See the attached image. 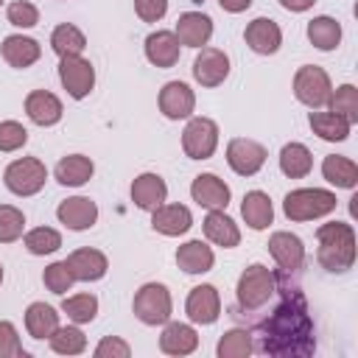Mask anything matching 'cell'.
<instances>
[{
	"instance_id": "obj_1",
	"label": "cell",
	"mask_w": 358,
	"mask_h": 358,
	"mask_svg": "<svg viewBox=\"0 0 358 358\" xmlns=\"http://www.w3.org/2000/svg\"><path fill=\"white\" fill-rule=\"evenodd\" d=\"M282 299L257 327V350L274 358H308L316 350L313 319L308 302L296 285H288V274L277 271Z\"/></svg>"
},
{
	"instance_id": "obj_2",
	"label": "cell",
	"mask_w": 358,
	"mask_h": 358,
	"mask_svg": "<svg viewBox=\"0 0 358 358\" xmlns=\"http://www.w3.org/2000/svg\"><path fill=\"white\" fill-rule=\"evenodd\" d=\"M316 260L330 274H344L355 263V229L347 221H327L316 229Z\"/></svg>"
},
{
	"instance_id": "obj_3",
	"label": "cell",
	"mask_w": 358,
	"mask_h": 358,
	"mask_svg": "<svg viewBox=\"0 0 358 358\" xmlns=\"http://www.w3.org/2000/svg\"><path fill=\"white\" fill-rule=\"evenodd\" d=\"M338 199L333 190L324 187H296L291 193H285L282 199V213L288 221H313V218H324L336 210Z\"/></svg>"
},
{
	"instance_id": "obj_4",
	"label": "cell",
	"mask_w": 358,
	"mask_h": 358,
	"mask_svg": "<svg viewBox=\"0 0 358 358\" xmlns=\"http://www.w3.org/2000/svg\"><path fill=\"white\" fill-rule=\"evenodd\" d=\"M274 294H277V274L268 266L252 263L241 271L235 285V299L241 310H260Z\"/></svg>"
},
{
	"instance_id": "obj_5",
	"label": "cell",
	"mask_w": 358,
	"mask_h": 358,
	"mask_svg": "<svg viewBox=\"0 0 358 358\" xmlns=\"http://www.w3.org/2000/svg\"><path fill=\"white\" fill-rule=\"evenodd\" d=\"M131 310L148 327L165 324L171 319V313H173V299H171L168 285H162V282H143L137 288V294H134Z\"/></svg>"
},
{
	"instance_id": "obj_6",
	"label": "cell",
	"mask_w": 358,
	"mask_h": 358,
	"mask_svg": "<svg viewBox=\"0 0 358 358\" xmlns=\"http://www.w3.org/2000/svg\"><path fill=\"white\" fill-rule=\"evenodd\" d=\"M3 182L14 196H36L48 182V168L39 157H20L6 165Z\"/></svg>"
},
{
	"instance_id": "obj_7",
	"label": "cell",
	"mask_w": 358,
	"mask_h": 358,
	"mask_svg": "<svg viewBox=\"0 0 358 358\" xmlns=\"http://www.w3.org/2000/svg\"><path fill=\"white\" fill-rule=\"evenodd\" d=\"M330 92H333V81H330L324 67L302 64L294 73V95H296L299 103H305L310 109H322V106H327Z\"/></svg>"
},
{
	"instance_id": "obj_8",
	"label": "cell",
	"mask_w": 358,
	"mask_h": 358,
	"mask_svg": "<svg viewBox=\"0 0 358 358\" xmlns=\"http://www.w3.org/2000/svg\"><path fill=\"white\" fill-rule=\"evenodd\" d=\"M218 148V123L210 117H187L182 131V151L190 159H210Z\"/></svg>"
},
{
	"instance_id": "obj_9",
	"label": "cell",
	"mask_w": 358,
	"mask_h": 358,
	"mask_svg": "<svg viewBox=\"0 0 358 358\" xmlns=\"http://www.w3.org/2000/svg\"><path fill=\"white\" fill-rule=\"evenodd\" d=\"M59 81L70 98L81 101L95 87V67L84 56H64V59H59Z\"/></svg>"
},
{
	"instance_id": "obj_10",
	"label": "cell",
	"mask_w": 358,
	"mask_h": 358,
	"mask_svg": "<svg viewBox=\"0 0 358 358\" xmlns=\"http://www.w3.org/2000/svg\"><path fill=\"white\" fill-rule=\"evenodd\" d=\"M266 148L257 140L249 137H232L227 143V165L238 173V176H255L263 165H266Z\"/></svg>"
},
{
	"instance_id": "obj_11",
	"label": "cell",
	"mask_w": 358,
	"mask_h": 358,
	"mask_svg": "<svg viewBox=\"0 0 358 358\" xmlns=\"http://www.w3.org/2000/svg\"><path fill=\"white\" fill-rule=\"evenodd\" d=\"M268 252H271L277 268H280L282 274H288V277L296 274V271L305 266V243H302V238L294 235V232H285V229L274 232V235L268 238Z\"/></svg>"
},
{
	"instance_id": "obj_12",
	"label": "cell",
	"mask_w": 358,
	"mask_h": 358,
	"mask_svg": "<svg viewBox=\"0 0 358 358\" xmlns=\"http://www.w3.org/2000/svg\"><path fill=\"white\" fill-rule=\"evenodd\" d=\"M185 313L193 324H213L221 316V294L215 285L201 282L196 288H190L187 302H185Z\"/></svg>"
},
{
	"instance_id": "obj_13",
	"label": "cell",
	"mask_w": 358,
	"mask_h": 358,
	"mask_svg": "<svg viewBox=\"0 0 358 358\" xmlns=\"http://www.w3.org/2000/svg\"><path fill=\"white\" fill-rule=\"evenodd\" d=\"M229 76V56L218 48H199L193 59V78L201 87H218Z\"/></svg>"
},
{
	"instance_id": "obj_14",
	"label": "cell",
	"mask_w": 358,
	"mask_h": 358,
	"mask_svg": "<svg viewBox=\"0 0 358 358\" xmlns=\"http://www.w3.org/2000/svg\"><path fill=\"white\" fill-rule=\"evenodd\" d=\"M56 218L67 229L84 232V229L95 227V221H98V204L90 196H70V199H64L56 207Z\"/></svg>"
},
{
	"instance_id": "obj_15",
	"label": "cell",
	"mask_w": 358,
	"mask_h": 358,
	"mask_svg": "<svg viewBox=\"0 0 358 358\" xmlns=\"http://www.w3.org/2000/svg\"><path fill=\"white\" fill-rule=\"evenodd\" d=\"M196 109V92L185 81H168L159 90V112L168 120H185Z\"/></svg>"
},
{
	"instance_id": "obj_16",
	"label": "cell",
	"mask_w": 358,
	"mask_h": 358,
	"mask_svg": "<svg viewBox=\"0 0 358 358\" xmlns=\"http://www.w3.org/2000/svg\"><path fill=\"white\" fill-rule=\"evenodd\" d=\"M190 196L199 207H207V210H227L229 199H232V190L229 185L215 176V173H199L190 185Z\"/></svg>"
},
{
	"instance_id": "obj_17",
	"label": "cell",
	"mask_w": 358,
	"mask_h": 358,
	"mask_svg": "<svg viewBox=\"0 0 358 358\" xmlns=\"http://www.w3.org/2000/svg\"><path fill=\"white\" fill-rule=\"evenodd\" d=\"M67 266H70L76 282H95L109 271L106 255L101 249H92V246H81V249L70 252L67 255Z\"/></svg>"
},
{
	"instance_id": "obj_18",
	"label": "cell",
	"mask_w": 358,
	"mask_h": 358,
	"mask_svg": "<svg viewBox=\"0 0 358 358\" xmlns=\"http://www.w3.org/2000/svg\"><path fill=\"white\" fill-rule=\"evenodd\" d=\"M243 39H246V45H249L255 53L271 56V53H277L280 45H282V31H280V25H277L271 17H255V20L246 25Z\"/></svg>"
},
{
	"instance_id": "obj_19",
	"label": "cell",
	"mask_w": 358,
	"mask_h": 358,
	"mask_svg": "<svg viewBox=\"0 0 358 358\" xmlns=\"http://www.w3.org/2000/svg\"><path fill=\"white\" fill-rule=\"evenodd\" d=\"M173 34L185 48H204L213 36V20L204 11H185L179 14Z\"/></svg>"
},
{
	"instance_id": "obj_20",
	"label": "cell",
	"mask_w": 358,
	"mask_h": 358,
	"mask_svg": "<svg viewBox=\"0 0 358 358\" xmlns=\"http://www.w3.org/2000/svg\"><path fill=\"white\" fill-rule=\"evenodd\" d=\"M165 199H168V185H165V179L159 173L145 171V173L134 176V182H131V201H134V207H140L145 213H154L159 204H165Z\"/></svg>"
},
{
	"instance_id": "obj_21",
	"label": "cell",
	"mask_w": 358,
	"mask_h": 358,
	"mask_svg": "<svg viewBox=\"0 0 358 358\" xmlns=\"http://www.w3.org/2000/svg\"><path fill=\"white\" fill-rule=\"evenodd\" d=\"M196 347H199V333L193 330V324L171 322V319L165 322L162 336H159V350H162L165 355H176V358H182V355L196 352Z\"/></svg>"
},
{
	"instance_id": "obj_22",
	"label": "cell",
	"mask_w": 358,
	"mask_h": 358,
	"mask_svg": "<svg viewBox=\"0 0 358 358\" xmlns=\"http://www.w3.org/2000/svg\"><path fill=\"white\" fill-rule=\"evenodd\" d=\"M143 48H145V59L154 67H159V70L173 67L179 62V50H182V45H179V39H176L173 31H151L145 36V45Z\"/></svg>"
},
{
	"instance_id": "obj_23",
	"label": "cell",
	"mask_w": 358,
	"mask_h": 358,
	"mask_svg": "<svg viewBox=\"0 0 358 358\" xmlns=\"http://www.w3.org/2000/svg\"><path fill=\"white\" fill-rule=\"evenodd\" d=\"M151 227L165 238H179L193 227V215L185 204H159L151 213Z\"/></svg>"
},
{
	"instance_id": "obj_24",
	"label": "cell",
	"mask_w": 358,
	"mask_h": 358,
	"mask_svg": "<svg viewBox=\"0 0 358 358\" xmlns=\"http://www.w3.org/2000/svg\"><path fill=\"white\" fill-rule=\"evenodd\" d=\"M0 53L6 59V64L17 67V70H25L31 67L34 62H39L42 56V45L34 39V36H22V34H8L0 45Z\"/></svg>"
},
{
	"instance_id": "obj_25",
	"label": "cell",
	"mask_w": 358,
	"mask_h": 358,
	"mask_svg": "<svg viewBox=\"0 0 358 358\" xmlns=\"http://www.w3.org/2000/svg\"><path fill=\"white\" fill-rule=\"evenodd\" d=\"M201 229H204V238L221 249H235L241 243V229L224 210H210L201 221Z\"/></svg>"
},
{
	"instance_id": "obj_26",
	"label": "cell",
	"mask_w": 358,
	"mask_h": 358,
	"mask_svg": "<svg viewBox=\"0 0 358 358\" xmlns=\"http://www.w3.org/2000/svg\"><path fill=\"white\" fill-rule=\"evenodd\" d=\"M215 263V252L213 246H207V241L201 238H193V241H185L179 249H176V266L185 271V274H207Z\"/></svg>"
},
{
	"instance_id": "obj_27",
	"label": "cell",
	"mask_w": 358,
	"mask_h": 358,
	"mask_svg": "<svg viewBox=\"0 0 358 358\" xmlns=\"http://www.w3.org/2000/svg\"><path fill=\"white\" fill-rule=\"evenodd\" d=\"M25 115H28L36 126H56V123L62 120V115H64V106H62V101H59L53 92H48V90H34V92H28V98H25Z\"/></svg>"
},
{
	"instance_id": "obj_28",
	"label": "cell",
	"mask_w": 358,
	"mask_h": 358,
	"mask_svg": "<svg viewBox=\"0 0 358 358\" xmlns=\"http://www.w3.org/2000/svg\"><path fill=\"white\" fill-rule=\"evenodd\" d=\"M92 173H95V165L84 154H67L53 168L56 182L64 185V187H81V185H87L92 179Z\"/></svg>"
},
{
	"instance_id": "obj_29",
	"label": "cell",
	"mask_w": 358,
	"mask_h": 358,
	"mask_svg": "<svg viewBox=\"0 0 358 358\" xmlns=\"http://www.w3.org/2000/svg\"><path fill=\"white\" fill-rule=\"evenodd\" d=\"M241 215H243V221H246L249 229H255V232L266 229V227L274 221V204H271L268 193H263V190H249V193L243 196V201H241Z\"/></svg>"
},
{
	"instance_id": "obj_30",
	"label": "cell",
	"mask_w": 358,
	"mask_h": 358,
	"mask_svg": "<svg viewBox=\"0 0 358 358\" xmlns=\"http://www.w3.org/2000/svg\"><path fill=\"white\" fill-rule=\"evenodd\" d=\"M56 327H59V313L48 302H31L25 308V330L31 338L45 341L56 333Z\"/></svg>"
},
{
	"instance_id": "obj_31",
	"label": "cell",
	"mask_w": 358,
	"mask_h": 358,
	"mask_svg": "<svg viewBox=\"0 0 358 358\" xmlns=\"http://www.w3.org/2000/svg\"><path fill=\"white\" fill-rule=\"evenodd\" d=\"M308 126L313 129V134L316 137H322V140H327V143H341V140H347L350 137V123L344 120V117H338L336 112H319V109H313L310 115H308Z\"/></svg>"
},
{
	"instance_id": "obj_32",
	"label": "cell",
	"mask_w": 358,
	"mask_h": 358,
	"mask_svg": "<svg viewBox=\"0 0 358 358\" xmlns=\"http://www.w3.org/2000/svg\"><path fill=\"white\" fill-rule=\"evenodd\" d=\"M313 168V154L302 143H285L280 148V171L288 179H305Z\"/></svg>"
},
{
	"instance_id": "obj_33",
	"label": "cell",
	"mask_w": 358,
	"mask_h": 358,
	"mask_svg": "<svg viewBox=\"0 0 358 358\" xmlns=\"http://www.w3.org/2000/svg\"><path fill=\"white\" fill-rule=\"evenodd\" d=\"M322 176L336 185V187H344V190H352L358 185V165L350 159V157H341V154H327L322 159Z\"/></svg>"
},
{
	"instance_id": "obj_34",
	"label": "cell",
	"mask_w": 358,
	"mask_h": 358,
	"mask_svg": "<svg viewBox=\"0 0 358 358\" xmlns=\"http://www.w3.org/2000/svg\"><path fill=\"white\" fill-rule=\"evenodd\" d=\"M308 39L316 50H336L338 42H341V22L327 17V14H319L308 22Z\"/></svg>"
},
{
	"instance_id": "obj_35",
	"label": "cell",
	"mask_w": 358,
	"mask_h": 358,
	"mask_svg": "<svg viewBox=\"0 0 358 358\" xmlns=\"http://www.w3.org/2000/svg\"><path fill=\"white\" fill-rule=\"evenodd\" d=\"M50 48H53V53H56L59 59H64V56H81L84 48H87V36L81 34L78 25L62 22V25H56L53 34H50Z\"/></svg>"
},
{
	"instance_id": "obj_36",
	"label": "cell",
	"mask_w": 358,
	"mask_h": 358,
	"mask_svg": "<svg viewBox=\"0 0 358 358\" xmlns=\"http://www.w3.org/2000/svg\"><path fill=\"white\" fill-rule=\"evenodd\" d=\"M255 352V344H252V333L243 330V327H232L227 330L221 338H218V347H215V355L218 358H246Z\"/></svg>"
},
{
	"instance_id": "obj_37",
	"label": "cell",
	"mask_w": 358,
	"mask_h": 358,
	"mask_svg": "<svg viewBox=\"0 0 358 358\" xmlns=\"http://www.w3.org/2000/svg\"><path fill=\"white\" fill-rule=\"evenodd\" d=\"M327 109L336 112L338 117H344L350 126L358 123V90L355 84H341L330 92V101H327Z\"/></svg>"
},
{
	"instance_id": "obj_38",
	"label": "cell",
	"mask_w": 358,
	"mask_h": 358,
	"mask_svg": "<svg viewBox=\"0 0 358 358\" xmlns=\"http://www.w3.org/2000/svg\"><path fill=\"white\" fill-rule=\"evenodd\" d=\"M62 313H67V319L73 324H90L98 316V296L95 294H73L62 299Z\"/></svg>"
},
{
	"instance_id": "obj_39",
	"label": "cell",
	"mask_w": 358,
	"mask_h": 358,
	"mask_svg": "<svg viewBox=\"0 0 358 358\" xmlns=\"http://www.w3.org/2000/svg\"><path fill=\"white\" fill-rule=\"evenodd\" d=\"M48 341H50V350L59 355H81L87 350V336L78 324H67V327L59 324Z\"/></svg>"
},
{
	"instance_id": "obj_40",
	"label": "cell",
	"mask_w": 358,
	"mask_h": 358,
	"mask_svg": "<svg viewBox=\"0 0 358 358\" xmlns=\"http://www.w3.org/2000/svg\"><path fill=\"white\" fill-rule=\"evenodd\" d=\"M22 243H25V249L31 255H39L42 257V255H53L62 246V235L53 227H34V229H28L22 235Z\"/></svg>"
},
{
	"instance_id": "obj_41",
	"label": "cell",
	"mask_w": 358,
	"mask_h": 358,
	"mask_svg": "<svg viewBox=\"0 0 358 358\" xmlns=\"http://www.w3.org/2000/svg\"><path fill=\"white\" fill-rule=\"evenodd\" d=\"M42 282H45V288H48L50 294L64 296V294L73 288L76 277H73V271H70L67 260H56V263H50V266L42 271Z\"/></svg>"
},
{
	"instance_id": "obj_42",
	"label": "cell",
	"mask_w": 358,
	"mask_h": 358,
	"mask_svg": "<svg viewBox=\"0 0 358 358\" xmlns=\"http://www.w3.org/2000/svg\"><path fill=\"white\" fill-rule=\"evenodd\" d=\"M25 235V215L11 204H0V243H14Z\"/></svg>"
},
{
	"instance_id": "obj_43",
	"label": "cell",
	"mask_w": 358,
	"mask_h": 358,
	"mask_svg": "<svg viewBox=\"0 0 358 358\" xmlns=\"http://www.w3.org/2000/svg\"><path fill=\"white\" fill-rule=\"evenodd\" d=\"M25 143H28V129L22 123H17V120L0 123V151L11 154V151H20Z\"/></svg>"
},
{
	"instance_id": "obj_44",
	"label": "cell",
	"mask_w": 358,
	"mask_h": 358,
	"mask_svg": "<svg viewBox=\"0 0 358 358\" xmlns=\"http://www.w3.org/2000/svg\"><path fill=\"white\" fill-rule=\"evenodd\" d=\"M6 17L14 28H34L39 22V8L28 0H14L8 8H6Z\"/></svg>"
},
{
	"instance_id": "obj_45",
	"label": "cell",
	"mask_w": 358,
	"mask_h": 358,
	"mask_svg": "<svg viewBox=\"0 0 358 358\" xmlns=\"http://www.w3.org/2000/svg\"><path fill=\"white\" fill-rule=\"evenodd\" d=\"M0 358H25L20 333L8 319H0Z\"/></svg>"
},
{
	"instance_id": "obj_46",
	"label": "cell",
	"mask_w": 358,
	"mask_h": 358,
	"mask_svg": "<svg viewBox=\"0 0 358 358\" xmlns=\"http://www.w3.org/2000/svg\"><path fill=\"white\" fill-rule=\"evenodd\" d=\"M92 352H95V358H129L131 347L120 336H103Z\"/></svg>"
},
{
	"instance_id": "obj_47",
	"label": "cell",
	"mask_w": 358,
	"mask_h": 358,
	"mask_svg": "<svg viewBox=\"0 0 358 358\" xmlns=\"http://www.w3.org/2000/svg\"><path fill=\"white\" fill-rule=\"evenodd\" d=\"M134 14L143 22H159L168 14V0H134Z\"/></svg>"
},
{
	"instance_id": "obj_48",
	"label": "cell",
	"mask_w": 358,
	"mask_h": 358,
	"mask_svg": "<svg viewBox=\"0 0 358 358\" xmlns=\"http://www.w3.org/2000/svg\"><path fill=\"white\" fill-rule=\"evenodd\" d=\"M218 6L224 11H229V14H241V11H246L252 6V0H218Z\"/></svg>"
},
{
	"instance_id": "obj_49",
	"label": "cell",
	"mask_w": 358,
	"mask_h": 358,
	"mask_svg": "<svg viewBox=\"0 0 358 358\" xmlns=\"http://www.w3.org/2000/svg\"><path fill=\"white\" fill-rule=\"evenodd\" d=\"M313 3H316V0H280V6H282L285 11H294V14H299V11H308Z\"/></svg>"
},
{
	"instance_id": "obj_50",
	"label": "cell",
	"mask_w": 358,
	"mask_h": 358,
	"mask_svg": "<svg viewBox=\"0 0 358 358\" xmlns=\"http://www.w3.org/2000/svg\"><path fill=\"white\" fill-rule=\"evenodd\" d=\"M0 285H3V263H0Z\"/></svg>"
},
{
	"instance_id": "obj_51",
	"label": "cell",
	"mask_w": 358,
	"mask_h": 358,
	"mask_svg": "<svg viewBox=\"0 0 358 358\" xmlns=\"http://www.w3.org/2000/svg\"><path fill=\"white\" fill-rule=\"evenodd\" d=\"M0 6H3V0H0Z\"/></svg>"
}]
</instances>
